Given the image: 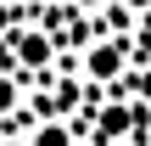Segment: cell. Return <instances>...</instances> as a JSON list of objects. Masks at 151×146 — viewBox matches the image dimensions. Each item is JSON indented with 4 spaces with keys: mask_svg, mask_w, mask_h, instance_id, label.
<instances>
[{
    "mask_svg": "<svg viewBox=\"0 0 151 146\" xmlns=\"http://www.w3.org/2000/svg\"><path fill=\"white\" fill-rule=\"evenodd\" d=\"M17 101H22L17 79H11V73H0V118H6V113H17Z\"/></svg>",
    "mask_w": 151,
    "mask_h": 146,
    "instance_id": "obj_5",
    "label": "cell"
},
{
    "mask_svg": "<svg viewBox=\"0 0 151 146\" xmlns=\"http://www.w3.org/2000/svg\"><path fill=\"white\" fill-rule=\"evenodd\" d=\"M129 84H134V96H140V101H151V68H140Z\"/></svg>",
    "mask_w": 151,
    "mask_h": 146,
    "instance_id": "obj_6",
    "label": "cell"
},
{
    "mask_svg": "<svg viewBox=\"0 0 151 146\" xmlns=\"http://www.w3.org/2000/svg\"><path fill=\"white\" fill-rule=\"evenodd\" d=\"M28 146H73V129H67L62 118H45V124H34Z\"/></svg>",
    "mask_w": 151,
    "mask_h": 146,
    "instance_id": "obj_3",
    "label": "cell"
},
{
    "mask_svg": "<svg viewBox=\"0 0 151 146\" xmlns=\"http://www.w3.org/2000/svg\"><path fill=\"white\" fill-rule=\"evenodd\" d=\"M123 11H151V0H123Z\"/></svg>",
    "mask_w": 151,
    "mask_h": 146,
    "instance_id": "obj_7",
    "label": "cell"
},
{
    "mask_svg": "<svg viewBox=\"0 0 151 146\" xmlns=\"http://www.w3.org/2000/svg\"><path fill=\"white\" fill-rule=\"evenodd\" d=\"M11 56H17L22 68H50L56 45H50V34H34V28H22V34L11 39Z\"/></svg>",
    "mask_w": 151,
    "mask_h": 146,
    "instance_id": "obj_2",
    "label": "cell"
},
{
    "mask_svg": "<svg viewBox=\"0 0 151 146\" xmlns=\"http://www.w3.org/2000/svg\"><path fill=\"white\" fill-rule=\"evenodd\" d=\"M73 6H84V11H95V6H106V0H73Z\"/></svg>",
    "mask_w": 151,
    "mask_h": 146,
    "instance_id": "obj_8",
    "label": "cell"
},
{
    "mask_svg": "<svg viewBox=\"0 0 151 146\" xmlns=\"http://www.w3.org/2000/svg\"><path fill=\"white\" fill-rule=\"evenodd\" d=\"M22 6H34V0H22Z\"/></svg>",
    "mask_w": 151,
    "mask_h": 146,
    "instance_id": "obj_9",
    "label": "cell"
},
{
    "mask_svg": "<svg viewBox=\"0 0 151 146\" xmlns=\"http://www.w3.org/2000/svg\"><path fill=\"white\" fill-rule=\"evenodd\" d=\"M123 62H129L123 39H95V45L84 51V73H90L95 84H112V79L123 73Z\"/></svg>",
    "mask_w": 151,
    "mask_h": 146,
    "instance_id": "obj_1",
    "label": "cell"
},
{
    "mask_svg": "<svg viewBox=\"0 0 151 146\" xmlns=\"http://www.w3.org/2000/svg\"><path fill=\"white\" fill-rule=\"evenodd\" d=\"M95 129H101L106 141H118V135H129V113H123V107H106V113L95 118Z\"/></svg>",
    "mask_w": 151,
    "mask_h": 146,
    "instance_id": "obj_4",
    "label": "cell"
}]
</instances>
